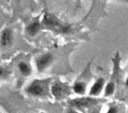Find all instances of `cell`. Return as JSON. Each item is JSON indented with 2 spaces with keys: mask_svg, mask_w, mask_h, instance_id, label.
I'll list each match as a JSON object with an SVG mask.
<instances>
[{
  "mask_svg": "<svg viewBox=\"0 0 128 113\" xmlns=\"http://www.w3.org/2000/svg\"><path fill=\"white\" fill-rule=\"evenodd\" d=\"M42 22L45 28L58 33L65 34L70 31V26L63 25L54 15L50 13H46L44 15Z\"/></svg>",
  "mask_w": 128,
  "mask_h": 113,
  "instance_id": "cell-1",
  "label": "cell"
},
{
  "mask_svg": "<svg viewBox=\"0 0 128 113\" xmlns=\"http://www.w3.org/2000/svg\"><path fill=\"white\" fill-rule=\"evenodd\" d=\"M26 91L28 94L34 97H44L49 93L48 81L35 80L27 86Z\"/></svg>",
  "mask_w": 128,
  "mask_h": 113,
  "instance_id": "cell-2",
  "label": "cell"
},
{
  "mask_svg": "<svg viewBox=\"0 0 128 113\" xmlns=\"http://www.w3.org/2000/svg\"><path fill=\"white\" fill-rule=\"evenodd\" d=\"M100 102H103V101L91 96L74 98L73 100H70L68 103L71 107L83 110L86 109H90L93 107H95L98 105Z\"/></svg>",
  "mask_w": 128,
  "mask_h": 113,
  "instance_id": "cell-3",
  "label": "cell"
},
{
  "mask_svg": "<svg viewBox=\"0 0 128 113\" xmlns=\"http://www.w3.org/2000/svg\"><path fill=\"white\" fill-rule=\"evenodd\" d=\"M50 91H51L52 96L56 100H64L70 93V87L59 82L54 83L51 86Z\"/></svg>",
  "mask_w": 128,
  "mask_h": 113,
  "instance_id": "cell-4",
  "label": "cell"
},
{
  "mask_svg": "<svg viewBox=\"0 0 128 113\" xmlns=\"http://www.w3.org/2000/svg\"><path fill=\"white\" fill-rule=\"evenodd\" d=\"M52 55L50 53L43 54L36 60V66L39 72H44L52 63Z\"/></svg>",
  "mask_w": 128,
  "mask_h": 113,
  "instance_id": "cell-5",
  "label": "cell"
},
{
  "mask_svg": "<svg viewBox=\"0 0 128 113\" xmlns=\"http://www.w3.org/2000/svg\"><path fill=\"white\" fill-rule=\"evenodd\" d=\"M104 86H105V80L102 77L98 78L91 87L89 91V95L92 97L98 96L102 92Z\"/></svg>",
  "mask_w": 128,
  "mask_h": 113,
  "instance_id": "cell-6",
  "label": "cell"
},
{
  "mask_svg": "<svg viewBox=\"0 0 128 113\" xmlns=\"http://www.w3.org/2000/svg\"><path fill=\"white\" fill-rule=\"evenodd\" d=\"M13 42V32L10 28H5L1 36V44L3 47H8Z\"/></svg>",
  "mask_w": 128,
  "mask_h": 113,
  "instance_id": "cell-7",
  "label": "cell"
},
{
  "mask_svg": "<svg viewBox=\"0 0 128 113\" xmlns=\"http://www.w3.org/2000/svg\"><path fill=\"white\" fill-rule=\"evenodd\" d=\"M40 29V24L38 21H34L32 23H30L27 28L26 31L28 35L30 36H34L36 35Z\"/></svg>",
  "mask_w": 128,
  "mask_h": 113,
  "instance_id": "cell-8",
  "label": "cell"
},
{
  "mask_svg": "<svg viewBox=\"0 0 128 113\" xmlns=\"http://www.w3.org/2000/svg\"><path fill=\"white\" fill-rule=\"evenodd\" d=\"M73 90L75 93L83 95L86 92V84L82 81H77L73 86Z\"/></svg>",
  "mask_w": 128,
  "mask_h": 113,
  "instance_id": "cell-9",
  "label": "cell"
},
{
  "mask_svg": "<svg viewBox=\"0 0 128 113\" xmlns=\"http://www.w3.org/2000/svg\"><path fill=\"white\" fill-rule=\"evenodd\" d=\"M18 69L19 71L20 72V73L25 76V77H28L31 75L32 73V68L31 66L26 63V62H20L18 64Z\"/></svg>",
  "mask_w": 128,
  "mask_h": 113,
  "instance_id": "cell-10",
  "label": "cell"
},
{
  "mask_svg": "<svg viewBox=\"0 0 128 113\" xmlns=\"http://www.w3.org/2000/svg\"><path fill=\"white\" fill-rule=\"evenodd\" d=\"M115 89H116L115 83L112 81H110L105 87L104 97H110V96L112 95L115 92Z\"/></svg>",
  "mask_w": 128,
  "mask_h": 113,
  "instance_id": "cell-11",
  "label": "cell"
},
{
  "mask_svg": "<svg viewBox=\"0 0 128 113\" xmlns=\"http://www.w3.org/2000/svg\"><path fill=\"white\" fill-rule=\"evenodd\" d=\"M106 113H118V108L115 105H112L109 107Z\"/></svg>",
  "mask_w": 128,
  "mask_h": 113,
  "instance_id": "cell-12",
  "label": "cell"
},
{
  "mask_svg": "<svg viewBox=\"0 0 128 113\" xmlns=\"http://www.w3.org/2000/svg\"><path fill=\"white\" fill-rule=\"evenodd\" d=\"M8 75V72L5 69L0 66V78H4Z\"/></svg>",
  "mask_w": 128,
  "mask_h": 113,
  "instance_id": "cell-13",
  "label": "cell"
},
{
  "mask_svg": "<svg viewBox=\"0 0 128 113\" xmlns=\"http://www.w3.org/2000/svg\"><path fill=\"white\" fill-rule=\"evenodd\" d=\"M67 113H80L77 110H76L74 108H70V109H69V110H68V111H67Z\"/></svg>",
  "mask_w": 128,
  "mask_h": 113,
  "instance_id": "cell-14",
  "label": "cell"
},
{
  "mask_svg": "<svg viewBox=\"0 0 128 113\" xmlns=\"http://www.w3.org/2000/svg\"><path fill=\"white\" fill-rule=\"evenodd\" d=\"M126 85L128 86V78L127 79V81H126Z\"/></svg>",
  "mask_w": 128,
  "mask_h": 113,
  "instance_id": "cell-15",
  "label": "cell"
}]
</instances>
